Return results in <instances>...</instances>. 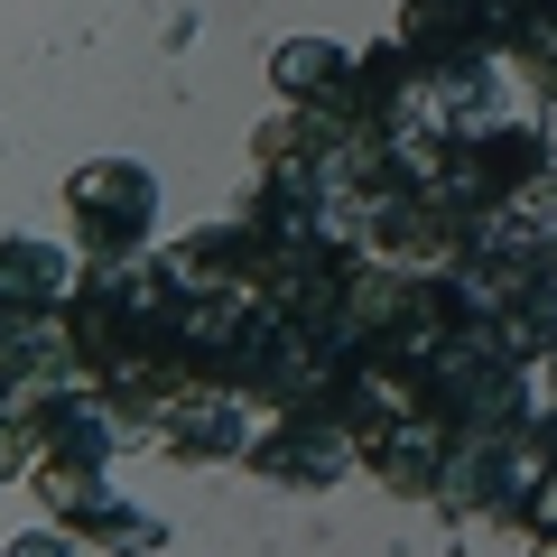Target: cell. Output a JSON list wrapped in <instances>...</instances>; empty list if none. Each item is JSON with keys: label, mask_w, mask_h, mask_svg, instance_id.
I'll return each mask as SVG.
<instances>
[{"label": "cell", "mask_w": 557, "mask_h": 557, "mask_svg": "<svg viewBox=\"0 0 557 557\" xmlns=\"http://www.w3.org/2000/svg\"><path fill=\"white\" fill-rule=\"evenodd\" d=\"M65 205H75V233H84L94 260H131L139 242H149V205H159V186H149V168H131V159H94V168H75Z\"/></svg>", "instance_id": "obj_1"}, {"label": "cell", "mask_w": 557, "mask_h": 557, "mask_svg": "<svg viewBox=\"0 0 557 557\" xmlns=\"http://www.w3.org/2000/svg\"><path fill=\"white\" fill-rule=\"evenodd\" d=\"M251 465L270 483H335L344 465H354V437H344V418H288L278 409L251 437Z\"/></svg>", "instance_id": "obj_2"}, {"label": "cell", "mask_w": 557, "mask_h": 557, "mask_svg": "<svg viewBox=\"0 0 557 557\" xmlns=\"http://www.w3.org/2000/svg\"><path fill=\"white\" fill-rule=\"evenodd\" d=\"M168 456L177 465H223V456H251V418H242V391H186L168 409Z\"/></svg>", "instance_id": "obj_3"}, {"label": "cell", "mask_w": 557, "mask_h": 557, "mask_svg": "<svg viewBox=\"0 0 557 557\" xmlns=\"http://www.w3.org/2000/svg\"><path fill=\"white\" fill-rule=\"evenodd\" d=\"M75 298V270H65V251H47V242L10 233L0 242V307L10 317H47V307Z\"/></svg>", "instance_id": "obj_4"}, {"label": "cell", "mask_w": 557, "mask_h": 557, "mask_svg": "<svg viewBox=\"0 0 557 557\" xmlns=\"http://www.w3.org/2000/svg\"><path fill=\"white\" fill-rule=\"evenodd\" d=\"M344 75H354V57L325 47V38H288V47H278V94H288V102H335Z\"/></svg>", "instance_id": "obj_5"}, {"label": "cell", "mask_w": 557, "mask_h": 557, "mask_svg": "<svg viewBox=\"0 0 557 557\" xmlns=\"http://www.w3.org/2000/svg\"><path fill=\"white\" fill-rule=\"evenodd\" d=\"M520 511H530V530H539V539H557V465L539 474V493L520 502Z\"/></svg>", "instance_id": "obj_6"}, {"label": "cell", "mask_w": 557, "mask_h": 557, "mask_svg": "<svg viewBox=\"0 0 557 557\" xmlns=\"http://www.w3.org/2000/svg\"><path fill=\"white\" fill-rule=\"evenodd\" d=\"M10 557H65V530H28V539H10Z\"/></svg>", "instance_id": "obj_7"}, {"label": "cell", "mask_w": 557, "mask_h": 557, "mask_svg": "<svg viewBox=\"0 0 557 557\" xmlns=\"http://www.w3.org/2000/svg\"><path fill=\"white\" fill-rule=\"evenodd\" d=\"M530 557H557V539H539V548H530Z\"/></svg>", "instance_id": "obj_8"}]
</instances>
